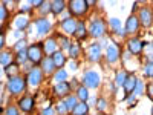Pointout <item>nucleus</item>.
Wrapping results in <instances>:
<instances>
[{
    "mask_svg": "<svg viewBox=\"0 0 153 115\" xmlns=\"http://www.w3.org/2000/svg\"><path fill=\"white\" fill-rule=\"evenodd\" d=\"M3 43H5V37H3L2 34H0V48L3 46Z\"/></svg>",
    "mask_w": 153,
    "mask_h": 115,
    "instance_id": "c03bdc74",
    "label": "nucleus"
},
{
    "mask_svg": "<svg viewBox=\"0 0 153 115\" xmlns=\"http://www.w3.org/2000/svg\"><path fill=\"white\" fill-rule=\"evenodd\" d=\"M35 25H37V31H38V34H46L49 29H51V23L46 20V19H40V20H37L35 22Z\"/></svg>",
    "mask_w": 153,
    "mask_h": 115,
    "instance_id": "0eeeda50",
    "label": "nucleus"
},
{
    "mask_svg": "<svg viewBox=\"0 0 153 115\" xmlns=\"http://www.w3.org/2000/svg\"><path fill=\"white\" fill-rule=\"evenodd\" d=\"M28 81H29L31 86L40 84V81H42V71L38 69V68H34V69L29 72V75H28Z\"/></svg>",
    "mask_w": 153,
    "mask_h": 115,
    "instance_id": "39448f33",
    "label": "nucleus"
},
{
    "mask_svg": "<svg viewBox=\"0 0 153 115\" xmlns=\"http://www.w3.org/2000/svg\"><path fill=\"white\" fill-rule=\"evenodd\" d=\"M8 89L12 92V94H19L25 89V80L20 78V77H14V78H11L9 83H8Z\"/></svg>",
    "mask_w": 153,
    "mask_h": 115,
    "instance_id": "f03ea898",
    "label": "nucleus"
},
{
    "mask_svg": "<svg viewBox=\"0 0 153 115\" xmlns=\"http://www.w3.org/2000/svg\"><path fill=\"white\" fill-rule=\"evenodd\" d=\"M144 92V84L143 81H138L136 80V84H135V89H133V95H141Z\"/></svg>",
    "mask_w": 153,
    "mask_h": 115,
    "instance_id": "c756f323",
    "label": "nucleus"
},
{
    "mask_svg": "<svg viewBox=\"0 0 153 115\" xmlns=\"http://www.w3.org/2000/svg\"><path fill=\"white\" fill-rule=\"evenodd\" d=\"M129 49H130V52L138 54L139 51L143 49V42L138 40V38H132V40L129 42Z\"/></svg>",
    "mask_w": 153,
    "mask_h": 115,
    "instance_id": "ddd939ff",
    "label": "nucleus"
},
{
    "mask_svg": "<svg viewBox=\"0 0 153 115\" xmlns=\"http://www.w3.org/2000/svg\"><path fill=\"white\" fill-rule=\"evenodd\" d=\"M72 115H87V105L86 103H76V106L72 109Z\"/></svg>",
    "mask_w": 153,
    "mask_h": 115,
    "instance_id": "4468645a",
    "label": "nucleus"
},
{
    "mask_svg": "<svg viewBox=\"0 0 153 115\" xmlns=\"http://www.w3.org/2000/svg\"><path fill=\"white\" fill-rule=\"evenodd\" d=\"M63 29H65L66 32H69V34H74L75 32V28H76V22L74 20V19H66L65 22H63Z\"/></svg>",
    "mask_w": 153,
    "mask_h": 115,
    "instance_id": "f8f14e48",
    "label": "nucleus"
},
{
    "mask_svg": "<svg viewBox=\"0 0 153 115\" xmlns=\"http://www.w3.org/2000/svg\"><path fill=\"white\" fill-rule=\"evenodd\" d=\"M146 75L147 77H152V63H147V66H146Z\"/></svg>",
    "mask_w": 153,
    "mask_h": 115,
    "instance_id": "58836bf2",
    "label": "nucleus"
},
{
    "mask_svg": "<svg viewBox=\"0 0 153 115\" xmlns=\"http://www.w3.org/2000/svg\"><path fill=\"white\" fill-rule=\"evenodd\" d=\"M55 48H57V45H55V40H54V38H49V40L46 42V45H45L46 54H54V52H55Z\"/></svg>",
    "mask_w": 153,
    "mask_h": 115,
    "instance_id": "b1692460",
    "label": "nucleus"
},
{
    "mask_svg": "<svg viewBox=\"0 0 153 115\" xmlns=\"http://www.w3.org/2000/svg\"><path fill=\"white\" fill-rule=\"evenodd\" d=\"M71 69H72V71H75V69H76V66L74 65V63H71Z\"/></svg>",
    "mask_w": 153,
    "mask_h": 115,
    "instance_id": "49530a36",
    "label": "nucleus"
},
{
    "mask_svg": "<svg viewBox=\"0 0 153 115\" xmlns=\"http://www.w3.org/2000/svg\"><path fill=\"white\" fill-rule=\"evenodd\" d=\"M69 89H71V87H69V84L63 81V83H58V84H57L55 92H57L58 95H65V94H68V92H69Z\"/></svg>",
    "mask_w": 153,
    "mask_h": 115,
    "instance_id": "aec40b11",
    "label": "nucleus"
},
{
    "mask_svg": "<svg viewBox=\"0 0 153 115\" xmlns=\"http://www.w3.org/2000/svg\"><path fill=\"white\" fill-rule=\"evenodd\" d=\"M29 5L31 6H42L43 5V0H31Z\"/></svg>",
    "mask_w": 153,
    "mask_h": 115,
    "instance_id": "c9c22d12",
    "label": "nucleus"
},
{
    "mask_svg": "<svg viewBox=\"0 0 153 115\" xmlns=\"http://www.w3.org/2000/svg\"><path fill=\"white\" fill-rule=\"evenodd\" d=\"M153 86L152 84H149V87H147V94H149V98H152V94H153V89H152Z\"/></svg>",
    "mask_w": 153,
    "mask_h": 115,
    "instance_id": "37998d69",
    "label": "nucleus"
},
{
    "mask_svg": "<svg viewBox=\"0 0 153 115\" xmlns=\"http://www.w3.org/2000/svg\"><path fill=\"white\" fill-rule=\"evenodd\" d=\"M135 84H136V78L133 75H130V77H127L126 78V81H124V91L127 92V94H130V92H133V89H135Z\"/></svg>",
    "mask_w": 153,
    "mask_h": 115,
    "instance_id": "9b49d317",
    "label": "nucleus"
},
{
    "mask_svg": "<svg viewBox=\"0 0 153 115\" xmlns=\"http://www.w3.org/2000/svg\"><path fill=\"white\" fill-rule=\"evenodd\" d=\"M42 66H43V72H46V74H51V72L54 71V68H55L52 58H46V60H43Z\"/></svg>",
    "mask_w": 153,
    "mask_h": 115,
    "instance_id": "a211bd4d",
    "label": "nucleus"
},
{
    "mask_svg": "<svg viewBox=\"0 0 153 115\" xmlns=\"http://www.w3.org/2000/svg\"><path fill=\"white\" fill-rule=\"evenodd\" d=\"M52 61H54V65H55V66L61 68L63 65H65V61H66V60H65V55H63L60 51H58V52L55 51V52L52 54Z\"/></svg>",
    "mask_w": 153,
    "mask_h": 115,
    "instance_id": "2eb2a0df",
    "label": "nucleus"
},
{
    "mask_svg": "<svg viewBox=\"0 0 153 115\" xmlns=\"http://www.w3.org/2000/svg\"><path fill=\"white\" fill-rule=\"evenodd\" d=\"M98 108H100V109H104V108H106V101H104V100H100V101H98Z\"/></svg>",
    "mask_w": 153,
    "mask_h": 115,
    "instance_id": "a19ab883",
    "label": "nucleus"
},
{
    "mask_svg": "<svg viewBox=\"0 0 153 115\" xmlns=\"http://www.w3.org/2000/svg\"><path fill=\"white\" fill-rule=\"evenodd\" d=\"M103 32H104V23H103V20H95V22H92L91 34L95 35V37H100V35H103Z\"/></svg>",
    "mask_w": 153,
    "mask_h": 115,
    "instance_id": "423d86ee",
    "label": "nucleus"
},
{
    "mask_svg": "<svg viewBox=\"0 0 153 115\" xmlns=\"http://www.w3.org/2000/svg\"><path fill=\"white\" fill-rule=\"evenodd\" d=\"M66 78H68V72H66L65 69H60V71L55 74V80H57L58 83H63Z\"/></svg>",
    "mask_w": 153,
    "mask_h": 115,
    "instance_id": "cd10ccee",
    "label": "nucleus"
},
{
    "mask_svg": "<svg viewBox=\"0 0 153 115\" xmlns=\"http://www.w3.org/2000/svg\"><path fill=\"white\" fill-rule=\"evenodd\" d=\"M83 81H84V84H86L87 87H94V89H95V87L100 84V75H98L97 72L91 71V72H87V74L84 75Z\"/></svg>",
    "mask_w": 153,
    "mask_h": 115,
    "instance_id": "20e7f679",
    "label": "nucleus"
},
{
    "mask_svg": "<svg viewBox=\"0 0 153 115\" xmlns=\"http://www.w3.org/2000/svg\"><path fill=\"white\" fill-rule=\"evenodd\" d=\"M55 109H57V112H58V114H66V112H68V109H66L65 103H58V105L55 106Z\"/></svg>",
    "mask_w": 153,
    "mask_h": 115,
    "instance_id": "72a5a7b5",
    "label": "nucleus"
},
{
    "mask_svg": "<svg viewBox=\"0 0 153 115\" xmlns=\"http://www.w3.org/2000/svg\"><path fill=\"white\" fill-rule=\"evenodd\" d=\"M19 106L22 108V111L29 112V111L32 109V106H34V100H32L31 97H25V98H22V100L19 101Z\"/></svg>",
    "mask_w": 153,
    "mask_h": 115,
    "instance_id": "1a4fd4ad",
    "label": "nucleus"
},
{
    "mask_svg": "<svg viewBox=\"0 0 153 115\" xmlns=\"http://www.w3.org/2000/svg\"><path fill=\"white\" fill-rule=\"evenodd\" d=\"M89 55H91V60H98V58H100V55H101V49H100V46H98V45L91 46Z\"/></svg>",
    "mask_w": 153,
    "mask_h": 115,
    "instance_id": "412c9836",
    "label": "nucleus"
},
{
    "mask_svg": "<svg viewBox=\"0 0 153 115\" xmlns=\"http://www.w3.org/2000/svg\"><path fill=\"white\" fill-rule=\"evenodd\" d=\"M0 87H2V86H0Z\"/></svg>",
    "mask_w": 153,
    "mask_h": 115,
    "instance_id": "de8ad7c7",
    "label": "nucleus"
},
{
    "mask_svg": "<svg viewBox=\"0 0 153 115\" xmlns=\"http://www.w3.org/2000/svg\"><path fill=\"white\" fill-rule=\"evenodd\" d=\"M87 5L84 0H74L71 2V12L74 16H83V12H86Z\"/></svg>",
    "mask_w": 153,
    "mask_h": 115,
    "instance_id": "7ed1b4c3",
    "label": "nucleus"
},
{
    "mask_svg": "<svg viewBox=\"0 0 153 115\" xmlns=\"http://www.w3.org/2000/svg\"><path fill=\"white\" fill-rule=\"evenodd\" d=\"M5 17H6V9H5L3 5H0V20L5 19Z\"/></svg>",
    "mask_w": 153,
    "mask_h": 115,
    "instance_id": "4c0bfd02",
    "label": "nucleus"
},
{
    "mask_svg": "<svg viewBox=\"0 0 153 115\" xmlns=\"http://www.w3.org/2000/svg\"><path fill=\"white\" fill-rule=\"evenodd\" d=\"M28 25V19L26 17H17L16 19V28L17 29H25Z\"/></svg>",
    "mask_w": 153,
    "mask_h": 115,
    "instance_id": "a878e982",
    "label": "nucleus"
},
{
    "mask_svg": "<svg viewBox=\"0 0 153 115\" xmlns=\"http://www.w3.org/2000/svg\"><path fill=\"white\" fill-rule=\"evenodd\" d=\"M58 40H60V43H61V46L65 48L66 51H69V48H71V45H69V42H68V38H65V37H58Z\"/></svg>",
    "mask_w": 153,
    "mask_h": 115,
    "instance_id": "473e14b6",
    "label": "nucleus"
},
{
    "mask_svg": "<svg viewBox=\"0 0 153 115\" xmlns=\"http://www.w3.org/2000/svg\"><path fill=\"white\" fill-rule=\"evenodd\" d=\"M26 54H28V58L32 61V63H40L42 61V45H32L28 51H26Z\"/></svg>",
    "mask_w": 153,
    "mask_h": 115,
    "instance_id": "f257e3e1",
    "label": "nucleus"
},
{
    "mask_svg": "<svg viewBox=\"0 0 153 115\" xmlns=\"http://www.w3.org/2000/svg\"><path fill=\"white\" fill-rule=\"evenodd\" d=\"M19 61L20 63H23L25 60H26V57H28V54H26V51H25V49H22V51H19Z\"/></svg>",
    "mask_w": 153,
    "mask_h": 115,
    "instance_id": "f704fd0d",
    "label": "nucleus"
},
{
    "mask_svg": "<svg viewBox=\"0 0 153 115\" xmlns=\"http://www.w3.org/2000/svg\"><path fill=\"white\" fill-rule=\"evenodd\" d=\"M42 9H43V11H48V9H51V6H49V5H45V3H43V5H42Z\"/></svg>",
    "mask_w": 153,
    "mask_h": 115,
    "instance_id": "a18cd8bd",
    "label": "nucleus"
},
{
    "mask_svg": "<svg viewBox=\"0 0 153 115\" xmlns=\"http://www.w3.org/2000/svg\"><path fill=\"white\" fill-rule=\"evenodd\" d=\"M5 74H6L8 77H12V78H14L16 75H19V65H16V63H11V65H8L6 69H5Z\"/></svg>",
    "mask_w": 153,
    "mask_h": 115,
    "instance_id": "f3484780",
    "label": "nucleus"
},
{
    "mask_svg": "<svg viewBox=\"0 0 153 115\" xmlns=\"http://www.w3.org/2000/svg\"><path fill=\"white\" fill-rule=\"evenodd\" d=\"M126 78H127L126 72H118V74H117V78H115V81H117V84H124Z\"/></svg>",
    "mask_w": 153,
    "mask_h": 115,
    "instance_id": "7c9ffc66",
    "label": "nucleus"
},
{
    "mask_svg": "<svg viewBox=\"0 0 153 115\" xmlns=\"http://www.w3.org/2000/svg\"><path fill=\"white\" fill-rule=\"evenodd\" d=\"M78 51H80V48L76 46V45H72L71 48H69V54H71V57L72 58H75L76 55H78Z\"/></svg>",
    "mask_w": 153,
    "mask_h": 115,
    "instance_id": "2f4dec72",
    "label": "nucleus"
},
{
    "mask_svg": "<svg viewBox=\"0 0 153 115\" xmlns=\"http://www.w3.org/2000/svg\"><path fill=\"white\" fill-rule=\"evenodd\" d=\"M76 100H78V98H76V97H68L65 101H63V103H65V106H66V109L69 111H72L75 106H76Z\"/></svg>",
    "mask_w": 153,
    "mask_h": 115,
    "instance_id": "393cba45",
    "label": "nucleus"
},
{
    "mask_svg": "<svg viewBox=\"0 0 153 115\" xmlns=\"http://www.w3.org/2000/svg\"><path fill=\"white\" fill-rule=\"evenodd\" d=\"M138 19L135 16H130L129 19H127V23H126V31L127 32H135L138 29Z\"/></svg>",
    "mask_w": 153,
    "mask_h": 115,
    "instance_id": "9d476101",
    "label": "nucleus"
},
{
    "mask_svg": "<svg viewBox=\"0 0 153 115\" xmlns=\"http://www.w3.org/2000/svg\"><path fill=\"white\" fill-rule=\"evenodd\" d=\"M75 37L76 38H84L86 35V28H84V25L83 23H76V28H75Z\"/></svg>",
    "mask_w": 153,
    "mask_h": 115,
    "instance_id": "5701e85b",
    "label": "nucleus"
},
{
    "mask_svg": "<svg viewBox=\"0 0 153 115\" xmlns=\"http://www.w3.org/2000/svg\"><path fill=\"white\" fill-rule=\"evenodd\" d=\"M139 19H141V23L144 25V26H149V25L152 23V16H150V12H149L147 9H143V11H141Z\"/></svg>",
    "mask_w": 153,
    "mask_h": 115,
    "instance_id": "6ab92c4d",
    "label": "nucleus"
},
{
    "mask_svg": "<svg viewBox=\"0 0 153 115\" xmlns=\"http://www.w3.org/2000/svg\"><path fill=\"white\" fill-rule=\"evenodd\" d=\"M23 48H25V40H20V42L16 45V49H17V51H20V49H23Z\"/></svg>",
    "mask_w": 153,
    "mask_h": 115,
    "instance_id": "ea45409f",
    "label": "nucleus"
},
{
    "mask_svg": "<svg viewBox=\"0 0 153 115\" xmlns=\"http://www.w3.org/2000/svg\"><path fill=\"white\" fill-rule=\"evenodd\" d=\"M110 26H112V29L113 31H118V32H123L121 31V22L118 20V19H110Z\"/></svg>",
    "mask_w": 153,
    "mask_h": 115,
    "instance_id": "c85d7f7f",
    "label": "nucleus"
},
{
    "mask_svg": "<svg viewBox=\"0 0 153 115\" xmlns=\"http://www.w3.org/2000/svg\"><path fill=\"white\" fill-rule=\"evenodd\" d=\"M118 57H120L118 48L115 46V45H110V46L107 48V60H109L110 63H115V61L118 60Z\"/></svg>",
    "mask_w": 153,
    "mask_h": 115,
    "instance_id": "6e6552de",
    "label": "nucleus"
},
{
    "mask_svg": "<svg viewBox=\"0 0 153 115\" xmlns=\"http://www.w3.org/2000/svg\"><path fill=\"white\" fill-rule=\"evenodd\" d=\"M76 97H78V100H81L83 103H84V100H87V87H78V92H76Z\"/></svg>",
    "mask_w": 153,
    "mask_h": 115,
    "instance_id": "bb28decb",
    "label": "nucleus"
},
{
    "mask_svg": "<svg viewBox=\"0 0 153 115\" xmlns=\"http://www.w3.org/2000/svg\"><path fill=\"white\" fill-rule=\"evenodd\" d=\"M5 115H19V112H17V109L16 108H9L8 111H6V114Z\"/></svg>",
    "mask_w": 153,
    "mask_h": 115,
    "instance_id": "e433bc0d",
    "label": "nucleus"
},
{
    "mask_svg": "<svg viewBox=\"0 0 153 115\" xmlns=\"http://www.w3.org/2000/svg\"><path fill=\"white\" fill-rule=\"evenodd\" d=\"M12 63V55L9 52H3V54H0V65L2 66H8Z\"/></svg>",
    "mask_w": 153,
    "mask_h": 115,
    "instance_id": "4be33fe9",
    "label": "nucleus"
},
{
    "mask_svg": "<svg viewBox=\"0 0 153 115\" xmlns=\"http://www.w3.org/2000/svg\"><path fill=\"white\" fill-rule=\"evenodd\" d=\"M52 114H54L52 109H45V111L42 112V115H52Z\"/></svg>",
    "mask_w": 153,
    "mask_h": 115,
    "instance_id": "79ce46f5",
    "label": "nucleus"
},
{
    "mask_svg": "<svg viewBox=\"0 0 153 115\" xmlns=\"http://www.w3.org/2000/svg\"><path fill=\"white\" fill-rule=\"evenodd\" d=\"M63 9H65V2H63V0H55V2L51 3V11H52L54 14H60Z\"/></svg>",
    "mask_w": 153,
    "mask_h": 115,
    "instance_id": "dca6fc26",
    "label": "nucleus"
}]
</instances>
